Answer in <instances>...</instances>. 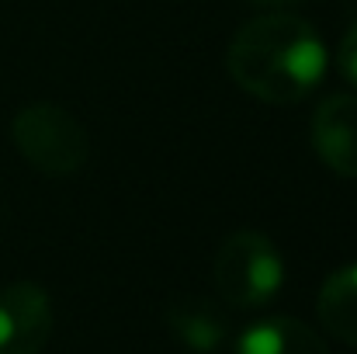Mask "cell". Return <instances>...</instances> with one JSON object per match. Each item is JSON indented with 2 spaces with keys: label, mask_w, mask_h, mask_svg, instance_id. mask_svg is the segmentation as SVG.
<instances>
[{
  "label": "cell",
  "mask_w": 357,
  "mask_h": 354,
  "mask_svg": "<svg viewBox=\"0 0 357 354\" xmlns=\"http://www.w3.org/2000/svg\"><path fill=\"white\" fill-rule=\"evenodd\" d=\"M52 337V299L35 281L0 288V354H42Z\"/></svg>",
  "instance_id": "4"
},
{
  "label": "cell",
  "mask_w": 357,
  "mask_h": 354,
  "mask_svg": "<svg viewBox=\"0 0 357 354\" xmlns=\"http://www.w3.org/2000/svg\"><path fill=\"white\" fill-rule=\"evenodd\" d=\"M312 149L316 156L340 177H357V98L354 94H330L316 108L312 125Z\"/></svg>",
  "instance_id": "5"
},
{
  "label": "cell",
  "mask_w": 357,
  "mask_h": 354,
  "mask_svg": "<svg viewBox=\"0 0 357 354\" xmlns=\"http://www.w3.org/2000/svg\"><path fill=\"white\" fill-rule=\"evenodd\" d=\"M10 139L17 153L49 177H70L77 174L91 156V139L80 118H73L63 105L52 101H31L10 121Z\"/></svg>",
  "instance_id": "3"
},
{
  "label": "cell",
  "mask_w": 357,
  "mask_h": 354,
  "mask_svg": "<svg viewBox=\"0 0 357 354\" xmlns=\"http://www.w3.org/2000/svg\"><path fill=\"white\" fill-rule=\"evenodd\" d=\"M233 354H330V348L302 320L267 316L239 334Z\"/></svg>",
  "instance_id": "6"
},
{
  "label": "cell",
  "mask_w": 357,
  "mask_h": 354,
  "mask_svg": "<svg viewBox=\"0 0 357 354\" xmlns=\"http://www.w3.org/2000/svg\"><path fill=\"white\" fill-rule=\"evenodd\" d=\"M226 70L250 98L295 105L319 87L326 45L316 28L295 14H260L233 35Z\"/></svg>",
  "instance_id": "1"
},
{
  "label": "cell",
  "mask_w": 357,
  "mask_h": 354,
  "mask_svg": "<svg viewBox=\"0 0 357 354\" xmlns=\"http://www.w3.org/2000/svg\"><path fill=\"white\" fill-rule=\"evenodd\" d=\"M167 327L174 330V337L195 354H212L226 344V316L219 306H212L208 299H177L167 309Z\"/></svg>",
  "instance_id": "7"
},
{
  "label": "cell",
  "mask_w": 357,
  "mask_h": 354,
  "mask_svg": "<svg viewBox=\"0 0 357 354\" xmlns=\"http://www.w3.org/2000/svg\"><path fill=\"white\" fill-rule=\"evenodd\" d=\"M212 281L222 302L236 309L267 306L284 285V260L274 239L257 230H239L222 239L212 260Z\"/></svg>",
  "instance_id": "2"
},
{
  "label": "cell",
  "mask_w": 357,
  "mask_h": 354,
  "mask_svg": "<svg viewBox=\"0 0 357 354\" xmlns=\"http://www.w3.org/2000/svg\"><path fill=\"white\" fill-rule=\"evenodd\" d=\"M316 316L326 327V334L357 348V260L323 281L316 295Z\"/></svg>",
  "instance_id": "8"
},
{
  "label": "cell",
  "mask_w": 357,
  "mask_h": 354,
  "mask_svg": "<svg viewBox=\"0 0 357 354\" xmlns=\"http://www.w3.org/2000/svg\"><path fill=\"white\" fill-rule=\"evenodd\" d=\"M337 63H340V73L357 87V24L344 35L340 42V52H337Z\"/></svg>",
  "instance_id": "9"
},
{
  "label": "cell",
  "mask_w": 357,
  "mask_h": 354,
  "mask_svg": "<svg viewBox=\"0 0 357 354\" xmlns=\"http://www.w3.org/2000/svg\"><path fill=\"white\" fill-rule=\"evenodd\" d=\"M246 3H257V7H288V3H298V0H246Z\"/></svg>",
  "instance_id": "10"
}]
</instances>
